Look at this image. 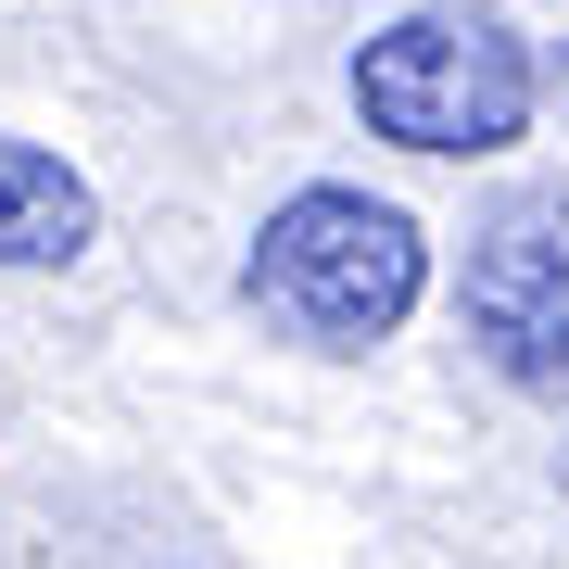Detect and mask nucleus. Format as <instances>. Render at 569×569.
Segmentation results:
<instances>
[{
  "label": "nucleus",
  "mask_w": 569,
  "mask_h": 569,
  "mask_svg": "<svg viewBox=\"0 0 569 569\" xmlns=\"http://www.w3.org/2000/svg\"><path fill=\"white\" fill-rule=\"evenodd\" d=\"M342 102L367 140H392L418 164H493L545 114V51L493 0H406L380 39H355Z\"/></svg>",
  "instance_id": "nucleus-1"
},
{
  "label": "nucleus",
  "mask_w": 569,
  "mask_h": 569,
  "mask_svg": "<svg viewBox=\"0 0 569 569\" xmlns=\"http://www.w3.org/2000/svg\"><path fill=\"white\" fill-rule=\"evenodd\" d=\"M241 305L305 355H380L430 305V228L406 203H380V190L305 178L266 203L253 253H241Z\"/></svg>",
  "instance_id": "nucleus-2"
},
{
  "label": "nucleus",
  "mask_w": 569,
  "mask_h": 569,
  "mask_svg": "<svg viewBox=\"0 0 569 569\" xmlns=\"http://www.w3.org/2000/svg\"><path fill=\"white\" fill-rule=\"evenodd\" d=\"M456 317H468V342L493 367H519L531 342L569 329V178H531V190H507V203L468 228Z\"/></svg>",
  "instance_id": "nucleus-3"
},
{
  "label": "nucleus",
  "mask_w": 569,
  "mask_h": 569,
  "mask_svg": "<svg viewBox=\"0 0 569 569\" xmlns=\"http://www.w3.org/2000/svg\"><path fill=\"white\" fill-rule=\"evenodd\" d=\"M89 241H102V190H89L51 140H13V127H0V266L39 279V266H77Z\"/></svg>",
  "instance_id": "nucleus-4"
},
{
  "label": "nucleus",
  "mask_w": 569,
  "mask_h": 569,
  "mask_svg": "<svg viewBox=\"0 0 569 569\" xmlns=\"http://www.w3.org/2000/svg\"><path fill=\"white\" fill-rule=\"evenodd\" d=\"M557 89H569V63H557Z\"/></svg>",
  "instance_id": "nucleus-5"
}]
</instances>
